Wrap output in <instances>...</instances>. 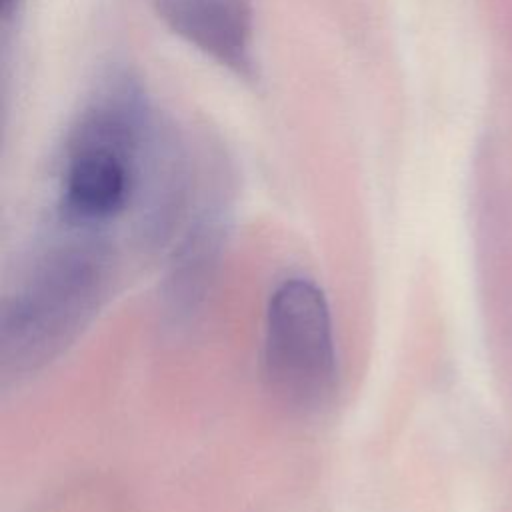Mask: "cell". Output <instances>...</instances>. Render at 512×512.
Here are the masks:
<instances>
[{
  "label": "cell",
  "mask_w": 512,
  "mask_h": 512,
  "mask_svg": "<svg viewBox=\"0 0 512 512\" xmlns=\"http://www.w3.org/2000/svg\"><path fill=\"white\" fill-rule=\"evenodd\" d=\"M20 0H0V14L4 20H8L12 16V12L18 8Z\"/></svg>",
  "instance_id": "obj_5"
},
{
  "label": "cell",
  "mask_w": 512,
  "mask_h": 512,
  "mask_svg": "<svg viewBox=\"0 0 512 512\" xmlns=\"http://www.w3.org/2000/svg\"><path fill=\"white\" fill-rule=\"evenodd\" d=\"M148 120L130 84H112L76 118L58 180L60 230L108 242V230L132 206L142 222L156 168H146Z\"/></svg>",
  "instance_id": "obj_1"
},
{
  "label": "cell",
  "mask_w": 512,
  "mask_h": 512,
  "mask_svg": "<svg viewBox=\"0 0 512 512\" xmlns=\"http://www.w3.org/2000/svg\"><path fill=\"white\" fill-rule=\"evenodd\" d=\"M160 20L216 64L248 74L254 48L252 0H152Z\"/></svg>",
  "instance_id": "obj_4"
},
{
  "label": "cell",
  "mask_w": 512,
  "mask_h": 512,
  "mask_svg": "<svg viewBox=\"0 0 512 512\" xmlns=\"http://www.w3.org/2000/svg\"><path fill=\"white\" fill-rule=\"evenodd\" d=\"M110 244L60 232L28 264L2 312V374L50 364L88 326L112 280Z\"/></svg>",
  "instance_id": "obj_2"
},
{
  "label": "cell",
  "mask_w": 512,
  "mask_h": 512,
  "mask_svg": "<svg viewBox=\"0 0 512 512\" xmlns=\"http://www.w3.org/2000/svg\"><path fill=\"white\" fill-rule=\"evenodd\" d=\"M264 378L274 396L298 412H318L338 380L328 300L306 276L284 278L270 294L262 340Z\"/></svg>",
  "instance_id": "obj_3"
}]
</instances>
